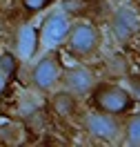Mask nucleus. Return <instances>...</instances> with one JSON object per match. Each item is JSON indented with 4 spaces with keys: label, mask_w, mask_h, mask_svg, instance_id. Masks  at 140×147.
<instances>
[{
    "label": "nucleus",
    "mask_w": 140,
    "mask_h": 147,
    "mask_svg": "<svg viewBox=\"0 0 140 147\" xmlns=\"http://www.w3.org/2000/svg\"><path fill=\"white\" fill-rule=\"evenodd\" d=\"M16 67H18V56L16 54H11V51H2L0 54V71L5 76H11L16 71Z\"/></svg>",
    "instance_id": "obj_11"
},
{
    "label": "nucleus",
    "mask_w": 140,
    "mask_h": 147,
    "mask_svg": "<svg viewBox=\"0 0 140 147\" xmlns=\"http://www.w3.org/2000/svg\"><path fill=\"white\" fill-rule=\"evenodd\" d=\"M120 143L129 147H140V111L131 114L129 118L122 123V134H120Z\"/></svg>",
    "instance_id": "obj_10"
},
{
    "label": "nucleus",
    "mask_w": 140,
    "mask_h": 147,
    "mask_svg": "<svg viewBox=\"0 0 140 147\" xmlns=\"http://www.w3.org/2000/svg\"><path fill=\"white\" fill-rule=\"evenodd\" d=\"M82 129H84V134L91 136L93 140H100V143H120L122 120L118 118V114L93 109L89 114H84Z\"/></svg>",
    "instance_id": "obj_2"
},
{
    "label": "nucleus",
    "mask_w": 140,
    "mask_h": 147,
    "mask_svg": "<svg viewBox=\"0 0 140 147\" xmlns=\"http://www.w3.org/2000/svg\"><path fill=\"white\" fill-rule=\"evenodd\" d=\"M69 25H71V22H69V16H67L65 11H54V13H49L47 20H45V25H42V29H40L38 42L45 45L47 49L58 47L60 42H65Z\"/></svg>",
    "instance_id": "obj_7"
},
{
    "label": "nucleus",
    "mask_w": 140,
    "mask_h": 147,
    "mask_svg": "<svg viewBox=\"0 0 140 147\" xmlns=\"http://www.w3.org/2000/svg\"><path fill=\"white\" fill-rule=\"evenodd\" d=\"M60 74H62V69H60V63H58V56L54 51H47L31 65L29 83L36 92L51 94L60 85Z\"/></svg>",
    "instance_id": "obj_3"
},
{
    "label": "nucleus",
    "mask_w": 140,
    "mask_h": 147,
    "mask_svg": "<svg viewBox=\"0 0 140 147\" xmlns=\"http://www.w3.org/2000/svg\"><path fill=\"white\" fill-rule=\"evenodd\" d=\"M100 31L91 22H71L65 36V45L74 58H89L100 49Z\"/></svg>",
    "instance_id": "obj_1"
},
{
    "label": "nucleus",
    "mask_w": 140,
    "mask_h": 147,
    "mask_svg": "<svg viewBox=\"0 0 140 147\" xmlns=\"http://www.w3.org/2000/svg\"><path fill=\"white\" fill-rule=\"evenodd\" d=\"M38 47V36L36 31H33V27H29V25H25V27H20L18 36H16V49H18V58H31L33 56V51H36Z\"/></svg>",
    "instance_id": "obj_9"
},
{
    "label": "nucleus",
    "mask_w": 140,
    "mask_h": 147,
    "mask_svg": "<svg viewBox=\"0 0 140 147\" xmlns=\"http://www.w3.org/2000/svg\"><path fill=\"white\" fill-rule=\"evenodd\" d=\"M131 94H133L136 100H140V78H138V80H133V85H131Z\"/></svg>",
    "instance_id": "obj_13"
},
{
    "label": "nucleus",
    "mask_w": 140,
    "mask_h": 147,
    "mask_svg": "<svg viewBox=\"0 0 140 147\" xmlns=\"http://www.w3.org/2000/svg\"><path fill=\"white\" fill-rule=\"evenodd\" d=\"M78 100L80 98L74 96L71 92H67L65 87L51 92V109H54V114L58 118H62V120L76 118V114H78Z\"/></svg>",
    "instance_id": "obj_8"
},
{
    "label": "nucleus",
    "mask_w": 140,
    "mask_h": 147,
    "mask_svg": "<svg viewBox=\"0 0 140 147\" xmlns=\"http://www.w3.org/2000/svg\"><path fill=\"white\" fill-rule=\"evenodd\" d=\"M22 2H25V7H29V9H42L47 0H22Z\"/></svg>",
    "instance_id": "obj_12"
},
{
    "label": "nucleus",
    "mask_w": 140,
    "mask_h": 147,
    "mask_svg": "<svg viewBox=\"0 0 140 147\" xmlns=\"http://www.w3.org/2000/svg\"><path fill=\"white\" fill-rule=\"evenodd\" d=\"M7 78H9V76H5V74L0 71V92L5 89V85H7Z\"/></svg>",
    "instance_id": "obj_14"
},
{
    "label": "nucleus",
    "mask_w": 140,
    "mask_h": 147,
    "mask_svg": "<svg viewBox=\"0 0 140 147\" xmlns=\"http://www.w3.org/2000/svg\"><path fill=\"white\" fill-rule=\"evenodd\" d=\"M60 83L67 92L82 98V96H87L96 89V74L84 65H74V67H67L60 74Z\"/></svg>",
    "instance_id": "obj_5"
},
{
    "label": "nucleus",
    "mask_w": 140,
    "mask_h": 147,
    "mask_svg": "<svg viewBox=\"0 0 140 147\" xmlns=\"http://www.w3.org/2000/svg\"><path fill=\"white\" fill-rule=\"evenodd\" d=\"M96 105L98 109L109 111V114H122L131 105V92L118 85H102L96 92Z\"/></svg>",
    "instance_id": "obj_6"
},
{
    "label": "nucleus",
    "mask_w": 140,
    "mask_h": 147,
    "mask_svg": "<svg viewBox=\"0 0 140 147\" xmlns=\"http://www.w3.org/2000/svg\"><path fill=\"white\" fill-rule=\"evenodd\" d=\"M109 29H111V36L118 42H129L138 36L140 31V13L138 9L129 5V2H122L116 9L111 11V18H109Z\"/></svg>",
    "instance_id": "obj_4"
}]
</instances>
